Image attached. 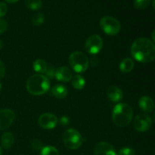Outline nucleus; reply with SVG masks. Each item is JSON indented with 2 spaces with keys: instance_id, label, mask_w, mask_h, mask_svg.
<instances>
[{
  "instance_id": "2eb2a0df",
  "label": "nucleus",
  "mask_w": 155,
  "mask_h": 155,
  "mask_svg": "<svg viewBox=\"0 0 155 155\" xmlns=\"http://www.w3.org/2000/svg\"><path fill=\"white\" fill-rule=\"evenodd\" d=\"M51 93L55 98L62 99V98H66V96L68 95V88L64 86V85H54L52 89H51Z\"/></svg>"
},
{
  "instance_id": "72a5a7b5",
  "label": "nucleus",
  "mask_w": 155,
  "mask_h": 155,
  "mask_svg": "<svg viewBox=\"0 0 155 155\" xmlns=\"http://www.w3.org/2000/svg\"><path fill=\"white\" fill-rule=\"evenodd\" d=\"M0 155H2V150L1 147H0Z\"/></svg>"
},
{
  "instance_id": "b1692460",
  "label": "nucleus",
  "mask_w": 155,
  "mask_h": 155,
  "mask_svg": "<svg viewBox=\"0 0 155 155\" xmlns=\"http://www.w3.org/2000/svg\"><path fill=\"white\" fill-rule=\"evenodd\" d=\"M118 155H136L134 150L129 147L122 148L118 152Z\"/></svg>"
},
{
  "instance_id": "39448f33",
  "label": "nucleus",
  "mask_w": 155,
  "mask_h": 155,
  "mask_svg": "<svg viewBox=\"0 0 155 155\" xmlns=\"http://www.w3.org/2000/svg\"><path fill=\"white\" fill-rule=\"evenodd\" d=\"M63 142L68 149H78L82 145L83 139L81 134L75 129H68L63 134Z\"/></svg>"
},
{
  "instance_id": "9d476101",
  "label": "nucleus",
  "mask_w": 155,
  "mask_h": 155,
  "mask_svg": "<svg viewBox=\"0 0 155 155\" xmlns=\"http://www.w3.org/2000/svg\"><path fill=\"white\" fill-rule=\"evenodd\" d=\"M15 119V112L11 109L0 110V130L8 128Z\"/></svg>"
},
{
  "instance_id": "f03ea898",
  "label": "nucleus",
  "mask_w": 155,
  "mask_h": 155,
  "mask_svg": "<svg viewBox=\"0 0 155 155\" xmlns=\"http://www.w3.org/2000/svg\"><path fill=\"white\" fill-rule=\"evenodd\" d=\"M50 89V82L47 77L42 74H35L27 82V89L33 95H41L46 93Z\"/></svg>"
},
{
  "instance_id": "4be33fe9",
  "label": "nucleus",
  "mask_w": 155,
  "mask_h": 155,
  "mask_svg": "<svg viewBox=\"0 0 155 155\" xmlns=\"http://www.w3.org/2000/svg\"><path fill=\"white\" fill-rule=\"evenodd\" d=\"M44 20H45V18H44L43 14L40 13V12H38V13L35 14L33 16V18H32V22H33V24L35 26H39L43 24Z\"/></svg>"
},
{
  "instance_id": "c9c22d12",
  "label": "nucleus",
  "mask_w": 155,
  "mask_h": 155,
  "mask_svg": "<svg viewBox=\"0 0 155 155\" xmlns=\"http://www.w3.org/2000/svg\"><path fill=\"white\" fill-rule=\"evenodd\" d=\"M154 120H155V114H154Z\"/></svg>"
},
{
  "instance_id": "f3484780",
  "label": "nucleus",
  "mask_w": 155,
  "mask_h": 155,
  "mask_svg": "<svg viewBox=\"0 0 155 155\" xmlns=\"http://www.w3.org/2000/svg\"><path fill=\"white\" fill-rule=\"evenodd\" d=\"M134 61L130 58H126L123 59L122 61L120 64V69L124 74H128L131 72L132 70L134 68Z\"/></svg>"
},
{
  "instance_id": "9b49d317",
  "label": "nucleus",
  "mask_w": 155,
  "mask_h": 155,
  "mask_svg": "<svg viewBox=\"0 0 155 155\" xmlns=\"http://www.w3.org/2000/svg\"><path fill=\"white\" fill-rule=\"evenodd\" d=\"M94 155H117L115 148L108 142H101L94 148Z\"/></svg>"
},
{
  "instance_id": "c756f323",
  "label": "nucleus",
  "mask_w": 155,
  "mask_h": 155,
  "mask_svg": "<svg viewBox=\"0 0 155 155\" xmlns=\"http://www.w3.org/2000/svg\"><path fill=\"white\" fill-rule=\"evenodd\" d=\"M6 2H8L9 3H15L17 2H18L19 0H5Z\"/></svg>"
},
{
  "instance_id": "6e6552de",
  "label": "nucleus",
  "mask_w": 155,
  "mask_h": 155,
  "mask_svg": "<svg viewBox=\"0 0 155 155\" xmlns=\"http://www.w3.org/2000/svg\"><path fill=\"white\" fill-rule=\"evenodd\" d=\"M152 120L148 114H141L137 115L133 120V127L135 130L140 133L146 132L151 128Z\"/></svg>"
},
{
  "instance_id": "473e14b6",
  "label": "nucleus",
  "mask_w": 155,
  "mask_h": 155,
  "mask_svg": "<svg viewBox=\"0 0 155 155\" xmlns=\"http://www.w3.org/2000/svg\"><path fill=\"white\" fill-rule=\"evenodd\" d=\"M152 5H153V7H154V8L155 9V0H153Z\"/></svg>"
},
{
  "instance_id": "1a4fd4ad",
  "label": "nucleus",
  "mask_w": 155,
  "mask_h": 155,
  "mask_svg": "<svg viewBox=\"0 0 155 155\" xmlns=\"http://www.w3.org/2000/svg\"><path fill=\"white\" fill-rule=\"evenodd\" d=\"M39 126L45 130H51L57 127L58 124V119L55 115L50 113H45L39 117Z\"/></svg>"
},
{
  "instance_id": "6ab92c4d",
  "label": "nucleus",
  "mask_w": 155,
  "mask_h": 155,
  "mask_svg": "<svg viewBox=\"0 0 155 155\" xmlns=\"http://www.w3.org/2000/svg\"><path fill=\"white\" fill-rule=\"evenodd\" d=\"M71 83H72L73 86L77 90H81L85 87L86 85V80L85 79L82 77L80 74L75 75L71 80Z\"/></svg>"
},
{
  "instance_id": "7ed1b4c3",
  "label": "nucleus",
  "mask_w": 155,
  "mask_h": 155,
  "mask_svg": "<svg viewBox=\"0 0 155 155\" xmlns=\"http://www.w3.org/2000/svg\"><path fill=\"white\" fill-rule=\"evenodd\" d=\"M133 117V110L129 104L119 103L112 111V120L115 125L124 127L131 122Z\"/></svg>"
},
{
  "instance_id": "c85d7f7f",
  "label": "nucleus",
  "mask_w": 155,
  "mask_h": 155,
  "mask_svg": "<svg viewBox=\"0 0 155 155\" xmlns=\"http://www.w3.org/2000/svg\"><path fill=\"white\" fill-rule=\"evenodd\" d=\"M60 123L62 126H67L69 124V118L68 117H62L60 119Z\"/></svg>"
},
{
  "instance_id": "aec40b11",
  "label": "nucleus",
  "mask_w": 155,
  "mask_h": 155,
  "mask_svg": "<svg viewBox=\"0 0 155 155\" xmlns=\"http://www.w3.org/2000/svg\"><path fill=\"white\" fill-rule=\"evenodd\" d=\"M26 5L31 10H39L42 8V0H25Z\"/></svg>"
},
{
  "instance_id": "cd10ccee",
  "label": "nucleus",
  "mask_w": 155,
  "mask_h": 155,
  "mask_svg": "<svg viewBox=\"0 0 155 155\" xmlns=\"http://www.w3.org/2000/svg\"><path fill=\"white\" fill-rule=\"evenodd\" d=\"M54 73H55V71H54V69H53L52 68H48V69H47L45 74H47V76H48V77H51V78H52V77L54 76Z\"/></svg>"
},
{
  "instance_id": "a211bd4d",
  "label": "nucleus",
  "mask_w": 155,
  "mask_h": 155,
  "mask_svg": "<svg viewBox=\"0 0 155 155\" xmlns=\"http://www.w3.org/2000/svg\"><path fill=\"white\" fill-rule=\"evenodd\" d=\"M33 70L36 72L39 73V74H45L46 72L47 69H48V66H47L46 62L42 59H37L33 62Z\"/></svg>"
},
{
  "instance_id": "423d86ee",
  "label": "nucleus",
  "mask_w": 155,
  "mask_h": 155,
  "mask_svg": "<svg viewBox=\"0 0 155 155\" xmlns=\"http://www.w3.org/2000/svg\"><path fill=\"white\" fill-rule=\"evenodd\" d=\"M100 27L103 31L110 36H115L120 32L121 28L120 23L110 16L103 17L100 20Z\"/></svg>"
},
{
  "instance_id": "ddd939ff",
  "label": "nucleus",
  "mask_w": 155,
  "mask_h": 155,
  "mask_svg": "<svg viewBox=\"0 0 155 155\" xmlns=\"http://www.w3.org/2000/svg\"><path fill=\"white\" fill-rule=\"evenodd\" d=\"M139 105L141 110H143L146 113H150L153 111L154 108V101L149 96H142L139 100Z\"/></svg>"
},
{
  "instance_id": "7c9ffc66",
  "label": "nucleus",
  "mask_w": 155,
  "mask_h": 155,
  "mask_svg": "<svg viewBox=\"0 0 155 155\" xmlns=\"http://www.w3.org/2000/svg\"><path fill=\"white\" fill-rule=\"evenodd\" d=\"M151 37H152L153 41L155 42V30L152 32V34H151Z\"/></svg>"
},
{
  "instance_id": "2f4dec72",
  "label": "nucleus",
  "mask_w": 155,
  "mask_h": 155,
  "mask_svg": "<svg viewBox=\"0 0 155 155\" xmlns=\"http://www.w3.org/2000/svg\"><path fill=\"white\" fill-rule=\"evenodd\" d=\"M2 46H3V43H2V41L0 40V49H1V48H2Z\"/></svg>"
},
{
  "instance_id": "f704fd0d",
  "label": "nucleus",
  "mask_w": 155,
  "mask_h": 155,
  "mask_svg": "<svg viewBox=\"0 0 155 155\" xmlns=\"http://www.w3.org/2000/svg\"><path fill=\"white\" fill-rule=\"evenodd\" d=\"M2 84H1V83H0V91H1V89H2Z\"/></svg>"
},
{
  "instance_id": "dca6fc26",
  "label": "nucleus",
  "mask_w": 155,
  "mask_h": 155,
  "mask_svg": "<svg viewBox=\"0 0 155 155\" xmlns=\"http://www.w3.org/2000/svg\"><path fill=\"white\" fill-rule=\"evenodd\" d=\"M15 142V138L11 132H6L2 136L1 145L5 149H8L13 145Z\"/></svg>"
},
{
  "instance_id": "393cba45",
  "label": "nucleus",
  "mask_w": 155,
  "mask_h": 155,
  "mask_svg": "<svg viewBox=\"0 0 155 155\" xmlns=\"http://www.w3.org/2000/svg\"><path fill=\"white\" fill-rule=\"evenodd\" d=\"M8 12V7L5 3L0 2V18H2Z\"/></svg>"
},
{
  "instance_id": "20e7f679",
  "label": "nucleus",
  "mask_w": 155,
  "mask_h": 155,
  "mask_svg": "<svg viewBox=\"0 0 155 155\" xmlns=\"http://www.w3.org/2000/svg\"><path fill=\"white\" fill-rule=\"evenodd\" d=\"M69 64L75 72L82 74L89 68V61L87 56L82 51H74L69 57Z\"/></svg>"
},
{
  "instance_id": "0eeeda50",
  "label": "nucleus",
  "mask_w": 155,
  "mask_h": 155,
  "mask_svg": "<svg viewBox=\"0 0 155 155\" xmlns=\"http://www.w3.org/2000/svg\"><path fill=\"white\" fill-rule=\"evenodd\" d=\"M103 46L102 39L98 35H92L86 39L85 48L91 54H96L101 50Z\"/></svg>"
},
{
  "instance_id": "f8f14e48",
  "label": "nucleus",
  "mask_w": 155,
  "mask_h": 155,
  "mask_svg": "<svg viewBox=\"0 0 155 155\" xmlns=\"http://www.w3.org/2000/svg\"><path fill=\"white\" fill-rule=\"evenodd\" d=\"M54 77L58 81L69 82L72 80L73 74L70 68L68 67H60L54 73Z\"/></svg>"
},
{
  "instance_id": "f257e3e1",
  "label": "nucleus",
  "mask_w": 155,
  "mask_h": 155,
  "mask_svg": "<svg viewBox=\"0 0 155 155\" xmlns=\"http://www.w3.org/2000/svg\"><path fill=\"white\" fill-rule=\"evenodd\" d=\"M133 58L141 63H149L155 59V45L146 38H139L131 46Z\"/></svg>"
},
{
  "instance_id": "4468645a",
  "label": "nucleus",
  "mask_w": 155,
  "mask_h": 155,
  "mask_svg": "<svg viewBox=\"0 0 155 155\" xmlns=\"http://www.w3.org/2000/svg\"><path fill=\"white\" fill-rule=\"evenodd\" d=\"M107 95L113 102H120L122 100L124 93L120 88L112 86L107 89Z\"/></svg>"
},
{
  "instance_id": "412c9836",
  "label": "nucleus",
  "mask_w": 155,
  "mask_h": 155,
  "mask_svg": "<svg viewBox=\"0 0 155 155\" xmlns=\"http://www.w3.org/2000/svg\"><path fill=\"white\" fill-rule=\"evenodd\" d=\"M39 155H60L59 151L56 148L53 146H45L41 149Z\"/></svg>"
},
{
  "instance_id": "5701e85b",
  "label": "nucleus",
  "mask_w": 155,
  "mask_h": 155,
  "mask_svg": "<svg viewBox=\"0 0 155 155\" xmlns=\"http://www.w3.org/2000/svg\"><path fill=\"white\" fill-rule=\"evenodd\" d=\"M151 0H135L134 5L136 8L145 9L149 5Z\"/></svg>"
},
{
  "instance_id": "bb28decb",
  "label": "nucleus",
  "mask_w": 155,
  "mask_h": 155,
  "mask_svg": "<svg viewBox=\"0 0 155 155\" xmlns=\"http://www.w3.org/2000/svg\"><path fill=\"white\" fill-rule=\"evenodd\" d=\"M5 75V66L2 61H0V79L3 78Z\"/></svg>"
},
{
  "instance_id": "a878e982",
  "label": "nucleus",
  "mask_w": 155,
  "mask_h": 155,
  "mask_svg": "<svg viewBox=\"0 0 155 155\" xmlns=\"http://www.w3.org/2000/svg\"><path fill=\"white\" fill-rule=\"evenodd\" d=\"M8 29V23L7 21L3 19H0V34L6 31Z\"/></svg>"
}]
</instances>
